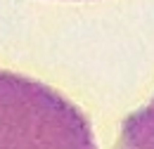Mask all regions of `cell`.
I'll use <instances>...</instances> for the list:
<instances>
[{
  "mask_svg": "<svg viewBox=\"0 0 154 149\" xmlns=\"http://www.w3.org/2000/svg\"><path fill=\"white\" fill-rule=\"evenodd\" d=\"M0 149H97L88 118L45 83L0 71Z\"/></svg>",
  "mask_w": 154,
  "mask_h": 149,
  "instance_id": "cell-1",
  "label": "cell"
}]
</instances>
